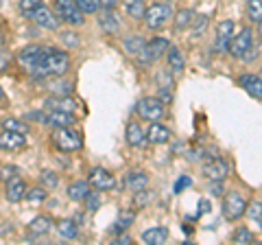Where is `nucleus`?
<instances>
[{"instance_id":"f257e3e1","label":"nucleus","mask_w":262,"mask_h":245,"mask_svg":"<svg viewBox=\"0 0 262 245\" xmlns=\"http://www.w3.org/2000/svg\"><path fill=\"white\" fill-rule=\"evenodd\" d=\"M20 13L24 15L27 20L35 22L39 29H48V31H57L59 29V15L55 13V9H51L48 5H44L42 0H20L18 5Z\"/></svg>"},{"instance_id":"f03ea898","label":"nucleus","mask_w":262,"mask_h":245,"mask_svg":"<svg viewBox=\"0 0 262 245\" xmlns=\"http://www.w3.org/2000/svg\"><path fill=\"white\" fill-rule=\"evenodd\" d=\"M44 53H46V46L29 44L18 51L15 62H18V66L27 72V75L35 77V79H44Z\"/></svg>"},{"instance_id":"7ed1b4c3","label":"nucleus","mask_w":262,"mask_h":245,"mask_svg":"<svg viewBox=\"0 0 262 245\" xmlns=\"http://www.w3.org/2000/svg\"><path fill=\"white\" fill-rule=\"evenodd\" d=\"M72 59L68 51H61V48L55 46H46L44 53V79L46 77H63L66 72L70 70Z\"/></svg>"},{"instance_id":"20e7f679","label":"nucleus","mask_w":262,"mask_h":245,"mask_svg":"<svg viewBox=\"0 0 262 245\" xmlns=\"http://www.w3.org/2000/svg\"><path fill=\"white\" fill-rule=\"evenodd\" d=\"M51 140L59 153H77V151H81V147H83V136H81L79 129H75V125L57 127L51 136Z\"/></svg>"},{"instance_id":"39448f33","label":"nucleus","mask_w":262,"mask_h":245,"mask_svg":"<svg viewBox=\"0 0 262 245\" xmlns=\"http://www.w3.org/2000/svg\"><path fill=\"white\" fill-rule=\"evenodd\" d=\"M173 5L170 3H153L146 7V11H144V24L149 27L151 31H160L164 29L168 22H173Z\"/></svg>"},{"instance_id":"423d86ee","label":"nucleus","mask_w":262,"mask_h":245,"mask_svg":"<svg viewBox=\"0 0 262 245\" xmlns=\"http://www.w3.org/2000/svg\"><path fill=\"white\" fill-rule=\"evenodd\" d=\"M221 212H223L225 221H238L247 212V199L243 197L238 191H229L223 195V203H221Z\"/></svg>"},{"instance_id":"0eeeda50","label":"nucleus","mask_w":262,"mask_h":245,"mask_svg":"<svg viewBox=\"0 0 262 245\" xmlns=\"http://www.w3.org/2000/svg\"><path fill=\"white\" fill-rule=\"evenodd\" d=\"M53 9L57 15H59V20L70 24V27H83L85 24V15L75 0H55Z\"/></svg>"},{"instance_id":"6e6552de","label":"nucleus","mask_w":262,"mask_h":245,"mask_svg":"<svg viewBox=\"0 0 262 245\" xmlns=\"http://www.w3.org/2000/svg\"><path fill=\"white\" fill-rule=\"evenodd\" d=\"M136 114L146 122H155V120H162L164 114H166V108L164 103L158 99V96H144L136 103Z\"/></svg>"},{"instance_id":"1a4fd4ad","label":"nucleus","mask_w":262,"mask_h":245,"mask_svg":"<svg viewBox=\"0 0 262 245\" xmlns=\"http://www.w3.org/2000/svg\"><path fill=\"white\" fill-rule=\"evenodd\" d=\"M168 48H170V42L166 37H153V39H149V42L144 44L142 53L138 55V59H140L142 66H151V64L162 59V57H166Z\"/></svg>"},{"instance_id":"9d476101","label":"nucleus","mask_w":262,"mask_h":245,"mask_svg":"<svg viewBox=\"0 0 262 245\" xmlns=\"http://www.w3.org/2000/svg\"><path fill=\"white\" fill-rule=\"evenodd\" d=\"M251 46H253V31L249 27H245V29L238 31V33H234L232 42H229L227 53L232 55L234 59H243L245 53H247Z\"/></svg>"},{"instance_id":"9b49d317","label":"nucleus","mask_w":262,"mask_h":245,"mask_svg":"<svg viewBox=\"0 0 262 245\" xmlns=\"http://www.w3.org/2000/svg\"><path fill=\"white\" fill-rule=\"evenodd\" d=\"M234 33H236V24H234L232 20H223V22H219L216 33H214V46H212V51H214L216 55L227 53L229 42H232Z\"/></svg>"},{"instance_id":"f8f14e48","label":"nucleus","mask_w":262,"mask_h":245,"mask_svg":"<svg viewBox=\"0 0 262 245\" xmlns=\"http://www.w3.org/2000/svg\"><path fill=\"white\" fill-rule=\"evenodd\" d=\"M88 182L92 189H96L98 193H103V191H114L116 189V177H114L107 169H103V167H94L92 171H90V175H88Z\"/></svg>"},{"instance_id":"ddd939ff","label":"nucleus","mask_w":262,"mask_h":245,"mask_svg":"<svg viewBox=\"0 0 262 245\" xmlns=\"http://www.w3.org/2000/svg\"><path fill=\"white\" fill-rule=\"evenodd\" d=\"M27 145H29L27 134L9 132V129H3V132H0V151H20Z\"/></svg>"},{"instance_id":"4468645a","label":"nucleus","mask_w":262,"mask_h":245,"mask_svg":"<svg viewBox=\"0 0 262 245\" xmlns=\"http://www.w3.org/2000/svg\"><path fill=\"white\" fill-rule=\"evenodd\" d=\"M203 175H206L210 182H223L229 175V165L223 158H212L206 167H203Z\"/></svg>"},{"instance_id":"2eb2a0df","label":"nucleus","mask_w":262,"mask_h":245,"mask_svg":"<svg viewBox=\"0 0 262 245\" xmlns=\"http://www.w3.org/2000/svg\"><path fill=\"white\" fill-rule=\"evenodd\" d=\"M146 140H149V145H166L173 140V132L166 125H162L160 120H155L146 129Z\"/></svg>"},{"instance_id":"dca6fc26","label":"nucleus","mask_w":262,"mask_h":245,"mask_svg":"<svg viewBox=\"0 0 262 245\" xmlns=\"http://www.w3.org/2000/svg\"><path fill=\"white\" fill-rule=\"evenodd\" d=\"M77 122L75 118V114H72L70 110H59V108H55L46 114V125H51V127H72Z\"/></svg>"},{"instance_id":"f3484780","label":"nucleus","mask_w":262,"mask_h":245,"mask_svg":"<svg viewBox=\"0 0 262 245\" xmlns=\"http://www.w3.org/2000/svg\"><path fill=\"white\" fill-rule=\"evenodd\" d=\"M27 182H24L22 177H11L9 182H7V186H5V197L9 199L11 203H18V201H22L24 197H27Z\"/></svg>"},{"instance_id":"a211bd4d","label":"nucleus","mask_w":262,"mask_h":245,"mask_svg":"<svg viewBox=\"0 0 262 245\" xmlns=\"http://www.w3.org/2000/svg\"><path fill=\"white\" fill-rule=\"evenodd\" d=\"M238 86H241L247 94H251L253 99L262 101V77L247 72V75H241V77H238Z\"/></svg>"},{"instance_id":"6ab92c4d","label":"nucleus","mask_w":262,"mask_h":245,"mask_svg":"<svg viewBox=\"0 0 262 245\" xmlns=\"http://www.w3.org/2000/svg\"><path fill=\"white\" fill-rule=\"evenodd\" d=\"M149 186V173L142 169H136V171H129L125 175V189L136 193V191H142Z\"/></svg>"},{"instance_id":"aec40b11","label":"nucleus","mask_w":262,"mask_h":245,"mask_svg":"<svg viewBox=\"0 0 262 245\" xmlns=\"http://www.w3.org/2000/svg\"><path fill=\"white\" fill-rule=\"evenodd\" d=\"M125 138L131 147H138V149H142L146 147V132H142V127L138 125V122H127V129H125Z\"/></svg>"},{"instance_id":"412c9836","label":"nucleus","mask_w":262,"mask_h":245,"mask_svg":"<svg viewBox=\"0 0 262 245\" xmlns=\"http://www.w3.org/2000/svg\"><path fill=\"white\" fill-rule=\"evenodd\" d=\"M92 191V186H90V182H85V179H75L70 186H68V199L75 201V203H83V199L88 197V193Z\"/></svg>"},{"instance_id":"4be33fe9","label":"nucleus","mask_w":262,"mask_h":245,"mask_svg":"<svg viewBox=\"0 0 262 245\" xmlns=\"http://www.w3.org/2000/svg\"><path fill=\"white\" fill-rule=\"evenodd\" d=\"M168 228L164 226H155V228H149V230L142 232V243H149V245H164L168 241Z\"/></svg>"},{"instance_id":"5701e85b","label":"nucleus","mask_w":262,"mask_h":245,"mask_svg":"<svg viewBox=\"0 0 262 245\" xmlns=\"http://www.w3.org/2000/svg\"><path fill=\"white\" fill-rule=\"evenodd\" d=\"M166 64L173 75H182L184 68H186V59H184V53L179 51L177 46H170L166 51Z\"/></svg>"},{"instance_id":"b1692460","label":"nucleus","mask_w":262,"mask_h":245,"mask_svg":"<svg viewBox=\"0 0 262 245\" xmlns=\"http://www.w3.org/2000/svg\"><path fill=\"white\" fill-rule=\"evenodd\" d=\"M136 221V212L134 210H127L122 208L118 210V219H116V228H110V234H120V232H127L131 226Z\"/></svg>"},{"instance_id":"393cba45","label":"nucleus","mask_w":262,"mask_h":245,"mask_svg":"<svg viewBox=\"0 0 262 245\" xmlns=\"http://www.w3.org/2000/svg\"><path fill=\"white\" fill-rule=\"evenodd\" d=\"M122 11L131 20H142L146 11V3L144 0H122Z\"/></svg>"},{"instance_id":"a878e982","label":"nucleus","mask_w":262,"mask_h":245,"mask_svg":"<svg viewBox=\"0 0 262 245\" xmlns=\"http://www.w3.org/2000/svg\"><path fill=\"white\" fill-rule=\"evenodd\" d=\"M98 24H101V29L107 35L118 33V29H120V24L116 20V13H114V9H105L101 15H98Z\"/></svg>"},{"instance_id":"bb28decb","label":"nucleus","mask_w":262,"mask_h":245,"mask_svg":"<svg viewBox=\"0 0 262 245\" xmlns=\"http://www.w3.org/2000/svg\"><path fill=\"white\" fill-rule=\"evenodd\" d=\"M192 20H194V11L192 9H182L173 15V27H175V33H182L184 29H190L192 27Z\"/></svg>"},{"instance_id":"cd10ccee","label":"nucleus","mask_w":262,"mask_h":245,"mask_svg":"<svg viewBox=\"0 0 262 245\" xmlns=\"http://www.w3.org/2000/svg\"><path fill=\"white\" fill-rule=\"evenodd\" d=\"M53 226H55V221L48 215H42V217H35L33 221L29 223V232L31 234H48L53 230Z\"/></svg>"},{"instance_id":"c85d7f7f","label":"nucleus","mask_w":262,"mask_h":245,"mask_svg":"<svg viewBox=\"0 0 262 245\" xmlns=\"http://www.w3.org/2000/svg\"><path fill=\"white\" fill-rule=\"evenodd\" d=\"M57 232H59V236H63V239H77L79 226L75 219H61V221L57 223Z\"/></svg>"},{"instance_id":"c756f323","label":"nucleus","mask_w":262,"mask_h":245,"mask_svg":"<svg viewBox=\"0 0 262 245\" xmlns=\"http://www.w3.org/2000/svg\"><path fill=\"white\" fill-rule=\"evenodd\" d=\"M153 199H155V193L142 189V191H136V193H134V197H131V203H134L136 210H142V208L149 206Z\"/></svg>"},{"instance_id":"7c9ffc66","label":"nucleus","mask_w":262,"mask_h":245,"mask_svg":"<svg viewBox=\"0 0 262 245\" xmlns=\"http://www.w3.org/2000/svg\"><path fill=\"white\" fill-rule=\"evenodd\" d=\"M48 197V189H44V186H37V189H29L27 191V199L31 206H39V203H44Z\"/></svg>"},{"instance_id":"2f4dec72","label":"nucleus","mask_w":262,"mask_h":245,"mask_svg":"<svg viewBox=\"0 0 262 245\" xmlns=\"http://www.w3.org/2000/svg\"><path fill=\"white\" fill-rule=\"evenodd\" d=\"M48 92L55 94V96H70V92H72V84L63 81L61 77H57V81H53V84L48 86Z\"/></svg>"},{"instance_id":"473e14b6","label":"nucleus","mask_w":262,"mask_h":245,"mask_svg":"<svg viewBox=\"0 0 262 245\" xmlns=\"http://www.w3.org/2000/svg\"><path fill=\"white\" fill-rule=\"evenodd\" d=\"M247 18L253 24L262 22V0H247Z\"/></svg>"},{"instance_id":"72a5a7b5","label":"nucleus","mask_w":262,"mask_h":245,"mask_svg":"<svg viewBox=\"0 0 262 245\" xmlns=\"http://www.w3.org/2000/svg\"><path fill=\"white\" fill-rule=\"evenodd\" d=\"M232 241L238 243V245H247V243H256V236H253V232L249 230V228H236V232L232 234Z\"/></svg>"},{"instance_id":"f704fd0d","label":"nucleus","mask_w":262,"mask_h":245,"mask_svg":"<svg viewBox=\"0 0 262 245\" xmlns=\"http://www.w3.org/2000/svg\"><path fill=\"white\" fill-rule=\"evenodd\" d=\"M0 127H3V129H9V132L29 134V125H27L24 120H18V118H3V120H0Z\"/></svg>"},{"instance_id":"c9c22d12","label":"nucleus","mask_w":262,"mask_h":245,"mask_svg":"<svg viewBox=\"0 0 262 245\" xmlns=\"http://www.w3.org/2000/svg\"><path fill=\"white\" fill-rule=\"evenodd\" d=\"M144 39L142 37H138V35H134V37H127L125 39V51L129 53V55H134V57H138L142 53V48H144Z\"/></svg>"},{"instance_id":"e433bc0d","label":"nucleus","mask_w":262,"mask_h":245,"mask_svg":"<svg viewBox=\"0 0 262 245\" xmlns=\"http://www.w3.org/2000/svg\"><path fill=\"white\" fill-rule=\"evenodd\" d=\"M245 215L249 217L251 223L260 226V223H262V201H251V203H247V212H245Z\"/></svg>"},{"instance_id":"4c0bfd02","label":"nucleus","mask_w":262,"mask_h":245,"mask_svg":"<svg viewBox=\"0 0 262 245\" xmlns=\"http://www.w3.org/2000/svg\"><path fill=\"white\" fill-rule=\"evenodd\" d=\"M208 15H194V20H192V37L194 39H199V37H203V33H206V29H208Z\"/></svg>"},{"instance_id":"58836bf2","label":"nucleus","mask_w":262,"mask_h":245,"mask_svg":"<svg viewBox=\"0 0 262 245\" xmlns=\"http://www.w3.org/2000/svg\"><path fill=\"white\" fill-rule=\"evenodd\" d=\"M83 206H85L88 212H96L98 208H101V195H98L96 189L88 193V197L83 199Z\"/></svg>"},{"instance_id":"ea45409f","label":"nucleus","mask_w":262,"mask_h":245,"mask_svg":"<svg viewBox=\"0 0 262 245\" xmlns=\"http://www.w3.org/2000/svg\"><path fill=\"white\" fill-rule=\"evenodd\" d=\"M75 3L81 7L83 13H98L101 9V0H75Z\"/></svg>"},{"instance_id":"a19ab883","label":"nucleus","mask_w":262,"mask_h":245,"mask_svg":"<svg viewBox=\"0 0 262 245\" xmlns=\"http://www.w3.org/2000/svg\"><path fill=\"white\" fill-rule=\"evenodd\" d=\"M42 184H44V189H55V186H57L55 173H51V171H44V173H42Z\"/></svg>"},{"instance_id":"79ce46f5","label":"nucleus","mask_w":262,"mask_h":245,"mask_svg":"<svg viewBox=\"0 0 262 245\" xmlns=\"http://www.w3.org/2000/svg\"><path fill=\"white\" fill-rule=\"evenodd\" d=\"M15 175H18V169H15V167H3V169H0V177L5 179V184L9 182L11 177H15Z\"/></svg>"},{"instance_id":"37998d69","label":"nucleus","mask_w":262,"mask_h":245,"mask_svg":"<svg viewBox=\"0 0 262 245\" xmlns=\"http://www.w3.org/2000/svg\"><path fill=\"white\" fill-rule=\"evenodd\" d=\"M158 99L162 101V103H166V105H170V103H173V90H166V88H162L160 90V94H158Z\"/></svg>"},{"instance_id":"c03bdc74","label":"nucleus","mask_w":262,"mask_h":245,"mask_svg":"<svg viewBox=\"0 0 262 245\" xmlns=\"http://www.w3.org/2000/svg\"><path fill=\"white\" fill-rule=\"evenodd\" d=\"M190 184H192V179L188 177V175H186V177H179V179H177V184H175V193H182L186 186H190Z\"/></svg>"},{"instance_id":"a18cd8bd","label":"nucleus","mask_w":262,"mask_h":245,"mask_svg":"<svg viewBox=\"0 0 262 245\" xmlns=\"http://www.w3.org/2000/svg\"><path fill=\"white\" fill-rule=\"evenodd\" d=\"M210 193L214 195V197H221V195H225V191H223V182H212Z\"/></svg>"},{"instance_id":"49530a36","label":"nucleus","mask_w":262,"mask_h":245,"mask_svg":"<svg viewBox=\"0 0 262 245\" xmlns=\"http://www.w3.org/2000/svg\"><path fill=\"white\" fill-rule=\"evenodd\" d=\"M120 0H101V7L103 9H116Z\"/></svg>"},{"instance_id":"de8ad7c7","label":"nucleus","mask_w":262,"mask_h":245,"mask_svg":"<svg viewBox=\"0 0 262 245\" xmlns=\"http://www.w3.org/2000/svg\"><path fill=\"white\" fill-rule=\"evenodd\" d=\"M199 212H203V215H206V212H210V203L203 199V201H199Z\"/></svg>"},{"instance_id":"09e8293b","label":"nucleus","mask_w":262,"mask_h":245,"mask_svg":"<svg viewBox=\"0 0 262 245\" xmlns=\"http://www.w3.org/2000/svg\"><path fill=\"white\" fill-rule=\"evenodd\" d=\"M116 243H118V245H127V243H131V239H129V236H120Z\"/></svg>"},{"instance_id":"8fccbe9b","label":"nucleus","mask_w":262,"mask_h":245,"mask_svg":"<svg viewBox=\"0 0 262 245\" xmlns=\"http://www.w3.org/2000/svg\"><path fill=\"white\" fill-rule=\"evenodd\" d=\"M258 33H260V39H262V22L258 24Z\"/></svg>"},{"instance_id":"3c124183","label":"nucleus","mask_w":262,"mask_h":245,"mask_svg":"<svg viewBox=\"0 0 262 245\" xmlns=\"http://www.w3.org/2000/svg\"><path fill=\"white\" fill-rule=\"evenodd\" d=\"M3 96H5V92H3V86H0V101H3Z\"/></svg>"},{"instance_id":"603ef678","label":"nucleus","mask_w":262,"mask_h":245,"mask_svg":"<svg viewBox=\"0 0 262 245\" xmlns=\"http://www.w3.org/2000/svg\"><path fill=\"white\" fill-rule=\"evenodd\" d=\"M0 44H3V35H0Z\"/></svg>"},{"instance_id":"864d4df0","label":"nucleus","mask_w":262,"mask_h":245,"mask_svg":"<svg viewBox=\"0 0 262 245\" xmlns=\"http://www.w3.org/2000/svg\"><path fill=\"white\" fill-rule=\"evenodd\" d=\"M260 230H262V223H260Z\"/></svg>"}]
</instances>
